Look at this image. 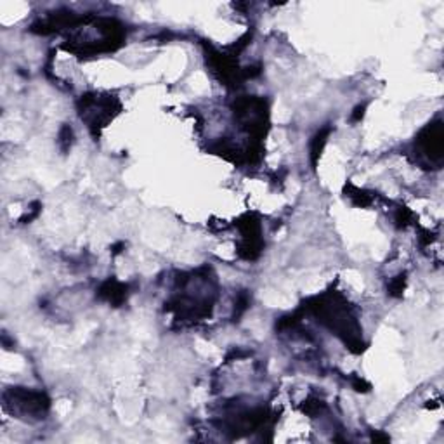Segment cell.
<instances>
[{
  "label": "cell",
  "instance_id": "cell-1",
  "mask_svg": "<svg viewBox=\"0 0 444 444\" xmlns=\"http://www.w3.org/2000/svg\"><path fill=\"white\" fill-rule=\"evenodd\" d=\"M417 148L434 169H441L443 165V122L441 120L430 122L418 134Z\"/></svg>",
  "mask_w": 444,
  "mask_h": 444
},
{
  "label": "cell",
  "instance_id": "cell-2",
  "mask_svg": "<svg viewBox=\"0 0 444 444\" xmlns=\"http://www.w3.org/2000/svg\"><path fill=\"white\" fill-rule=\"evenodd\" d=\"M7 394L12 396V402H14L16 408H20L23 411V415H35L37 418H40L49 410V398L44 392H35L23 389V387H16Z\"/></svg>",
  "mask_w": 444,
  "mask_h": 444
},
{
  "label": "cell",
  "instance_id": "cell-3",
  "mask_svg": "<svg viewBox=\"0 0 444 444\" xmlns=\"http://www.w3.org/2000/svg\"><path fill=\"white\" fill-rule=\"evenodd\" d=\"M97 297H99L101 300L110 302L111 306L118 307V306H122L127 299V287L122 283H118L115 278H110V280H106L99 287Z\"/></svg>",
  "mask_w": 444,
  "mask_h": 444
},
{
  "label": "cell",
  "instance_id": "cell-4",
  "mask_svg": "<svg viewBox=\"0 0 444 444\" xmlns=\"http://www.w3.org/2000/svg\"><path fill=\"white\" fill-rule=\"evenodd\" d=\"M330 132H332V127H325L311 141V163H312V169H316V165H318V160L321 156V151L325 148L326 141H328Z\"/></svg>",
  "mask_w": 444,
  "mask_h": 444
},
{
  "label": "cell",
  "instance_id": "cell-5",
  "mask_svg": "<svg viewBox=\"0 0 444 444\" xmlns=\"http://www.w3.org/2000/svg\"><path fill=\"white\" fill-rule=\"evenodd\" d=\"M404 287H406V274L402 272V274L396 276L394 280L389 283L387 290H389V295H391V297H401Z\"/></svg>",
  "mask_w": 444,
  "mask_h": 444
},
{
  "label": "cell",
  "instance_id": "cell-6",
  "mask_svg": "<svg viewBox=\"0 0 444 444\" xmlns=\"http://www.w3.org/2000/svg\"><path fill=\"white\" fill-rule=\"evenodd\" d=\"M351 188H353V186H351ZM353 189H354V193L349 191L347 196L353 200V203L356 205V207H366V205L372 203V196L368 195V193L361 191V189H356V188H353Z\"/></svg>",
  "mask_w": 444,
  "mask_h": 444
},
{
  "label": "cell",
  "instance_id": "cell-7",
  "mask_svg": "<svg viewBox=\"0 0 444 444\" xmlns=\"http://www.w3.org/2000/svg\"><path fill=\"white\" fill-rule=\"evenodd\" d=\"M248 306H250L248 293H246V291H242V293L236 297V302H234V321H236V318H240V316L248 309Z\"/></svg>",
  "mask_w": 444,
  "mask_h": 444
},
{
  "label": "cell",
  "instance_id": "cell-8",
  "mask_svg": "<svg viewBox=\"0 0 444 444\" xmlns=\"http://www.w3.org/2000/svg\"><path fill=\"white\" fill-rule=\"evenodd\" d=\"M71 139H73V131L69 125H65L59 132V146H61L63 151H68L69 146H71Z\"/></svg>",
  "mask_w": 444,
  "mask_h": 444
},
{
  "label": "cell",
  "instance_id": "cell-9",
  "mask_svg": "<svg viewBox=\"0 0 444 444\" xmlns=\"http://www.w3.org/2000/svg\"><path fill=\"white\" fill-rule=\"evenodd\" d=\"M307 415H318L321 410H325V402L319 401V399H311V401H306L302 408Z\"/></svg>",
  "mask_w": 444,
  "mask_h": 444
},
{
  "label": "cell",
  "instance_id": "cell-10",
  "mask_svg": "<svg viewBox=\"0 0 444 444\" xmlns=\"http://www.w3.org/2000/svg\"><path fill=\"white\" fill-rule=\"evenodd\" d=\"M411 219V212L408 210L406 207H399L398 212H396V222H398V227H406L408 222Z\"/></svg>",
  "mask_w": 444,
  "mask_h": 444
},
{
  "label": "cell",
  "instance_id": "cell-11",
  "mask_svg": "<svg viewBox=\"0 0 444 444\" xmlns=\"http://www.w3.org/2000/svg\"><path fill=\"white\" fill-rule=\"evenodd\" d=\"M351 383H353L354 391H357V392H368L370 389H372L370 383L364 382V380L359 378V377H353V378H351Z\"/></svg>",
  "mask_w": 444,
  "mask_h": 444
},
{
  "label": "cell",
  "instance_id": "cell-12",
  "mask_svg": "<svg viewBox=\"0 0 444 444\" xmlns=\"http://www.w3.org/2000/svg\"><path fill=\"white\" fill-rule=\"evenodd\" d=\"M364 110H366V104H359V106L354 108V113L351 115V122H361L364 116Z\"/></svg>",
  "mask_w": 444,
  "mask_h": 444
}]
</instances>
